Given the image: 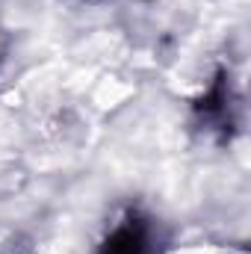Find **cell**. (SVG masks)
<instances>
[{
  "mask_svg": "<svg viewBox=\"0 0 251 254\" xmlns=\"http://www.w3.org/2000/svg\"><path fill=\"white\" fill-rule=\"evenodd\" d=\"M98 254H148V231L139 219H125L110 231Z\"/></svg>",
  "mask_w": 251,
  "mask_h": 254,
  "instance_id": "cell-1",
  "label": "cell"
}]
</instances>
